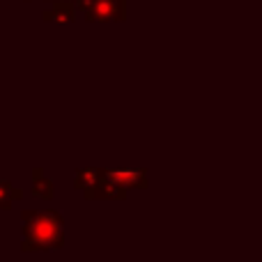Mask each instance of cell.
Segmentation results:
<instances>
[{
    "label": "cell",
    "instance_id": "1",
    "mask_svg": "<svg viewBox=\"0 0 262 262\" xmlns=\"http://www.w3.org/2000/svg\"><path fill=\"white\" fill-rule=\"evenodd\" d=\"M21 251L49 253L64 246V219L58 209H23Z\"/></svg>",
    "mask_w": 262,
    "mask_h": 262
},
{
    "label": "cell",
    "instance_id": "2",
    "mask_svg": "<svg viewBox=\"0 0 262 262\" xmlns=\"http://www.w3.org/2000/svg\"><path fill=\"white\" fill-rule=\"evenodd\" d=\"M76 12H83L88 23H124L127 0H74Z\"/></svg>",
    "mask_w": 262,
    "mask_h": 262
},
{
    "label": "cell",
    "instance_id": "3",
    "mask_svg": "<svg viewBox=\"0 0 262 262\" xmlns=\"http://www.w3.org/2000/svg\"><path fill=\"white\" fill-rule=\"evenodd\" d=\"M127 195L129 189H124L118 180H113L106 168H101V175L97 180L95 191H92V200H124Z\"/></svg>",
    "mask_w": 262,
    "mask_h": 262
},
{
    "label": "cell",
    "instance_id": "4",
    "mask_svg": "<svg viewBox=\"0 0 262 262\" xmlns=\"http://www.w3.org/2000/svg\"><path fill=\"white\" fill-rule=\"evenodd\" d=\"M113 180H118L124 189H138L147 191L149 180H147V168H106Z\"/></svg>",
    "mask_w": 262,
    "mask_h": 262
},
{
    "label": "cell",
    "instance_id": "5",
    "mask_svg": "<svg viewBox=\"0 0 262 262\" xmlns=\"http://www.w3.org/2000/svg\"><path fill=\"white\" fill-rule=\"evenodd\" d=\"M46 23H74L76 18V5L74 0H51V7L41 12Z\"/></svg>",
    "mask_w": 262,
    "mask_h": 262
},
{
    "label": "cell",
    "instance_id": "6",
    "mask_svg": "<svg viewBox=\"0 0 262 262\" xmlns=\"http://www.w3.org/2000/svg\"><path fill=\"white\" fill-rule=\"evenodd\" d=\"M99 175H101V168H95V166L76 168V177H74V189L81 191L85 200H92V191H95Z\"/></svg>",
    "mask_w": 262,
    "mask_h": 262
},
{
    "label": "cell",
    "instance_id": "7",
    "mask_svg": "<svg viewBox=\"0 0 262 262\" xmlns=\"http://www.w3.org/2000/svg\"><path fill=\"white\" fill-rule=\"evenodd\" d=\"M30 193L39 200H53L55 198V184L51 177H46L44 168H32L30 175Z\"/></svg>",
    "mask_w": 262,
    "mask_h": 262
},
{
    "label": "cell",
    "instance_id": "8",
    "mask_svg": "<svg viewBox=\"0 0 262 262\" xmlns=\"http://www.w3.org/2000/svg\"><path fill=\"white\" fill-rule=\"evenodd\" d=\"M21 198H23L21 189H16L9 180H0V209H3V212H9L12 205Z\"/></svg>",
    "mask_w": 262,
    "mask_h": 262
},
{
    "label": "cell",
    "instance_id": "9",
    "mask_svg": "<svg viewBox=\"0 0 262 262\" xmlns=\"http://www.w3.org/2000/svg\"><path fill=\"white\" fill-rule=\"evenodd\" d=\"M23 3H30V0H23Z\"/></svg>",
    "mask_w": 262,
    "mask_h": 262
}]
</instances>
